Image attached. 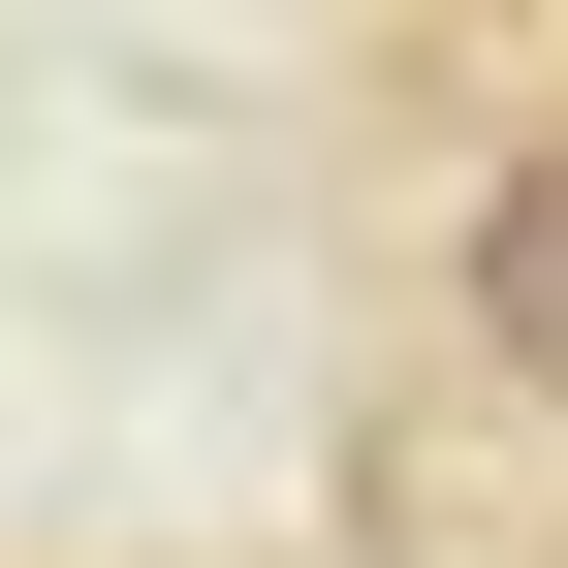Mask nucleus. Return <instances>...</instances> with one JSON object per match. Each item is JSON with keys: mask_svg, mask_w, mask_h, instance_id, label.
Listing matches in <instances>:
<instances>
[{"mask_svg": "<svg viewBox=\"0 0 568 568\" xmlns=\"http://www.w3.org/2000/svg\"><path fill=\"white\" fill-rule=\"evenodd\" d=\"M443 347H474L506 410H568V126L474 159V222H443Z\"/></svg>", "mask_w": 568, "mask_h": 568, "instance_id": "nucleus-1", "label": "nucleus"}]
</instances>
